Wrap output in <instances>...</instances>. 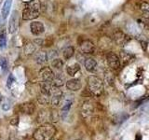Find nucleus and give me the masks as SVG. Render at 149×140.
<instances>
[{
    "instance_id": "f257e3e1",
    "label": "nucleus",
    "mask_w": 149,
    "mask_h": 140,
    "mask_svg": "<svg viewBox=\"0 0 149 140\" xmlns=\"http://www.w3.org/2000/svg\"><path fill=\"white\" fill-rule=\"evenodd\" d=\"M41 11L40 0H31L22 10V19L24 21H33L38 18Z\"/></svg>"
},
{
    "instance_id": "f03ea898",
    "label": "nucleus",
    "mask_w": 149,
    "mask_h": 140,
    "mask_svg": "<svg viewBox=\"0 0 149 140\" xmlns=\"http://www.w3.org/2000/svg\"><path fill=\"white\" fill-rule=\"evenodd\" d=\"M56 134V128L52 124L46 123L37 128L34 133L36 140H51Z\"/></svg>"
},
{
    "instance_id": "7ed1b4c3",
    "label": "nucleus",
    "mask_w": 149,
    "mask_h": 140,
    "mask_svg": "<svg viewBox=\"0 0 149 140\" xmlns=\"http://www.w3.org/2000/svg\"><path fill=\"white\" fill-rule=\"evenodd\" d=\"M88 86L90 91L93 95L100 96L104 92V82L96 76H91L88 79Z\"/></svg>"
},
{
    "instance_id": "20e7f679",
    "label": "nucleus",
    "mask_w": 149,
    "mask_h": 140,
    "mask_svg": "<svg viewBox=\"0 0 149 140\" xmlns=\"http://www.w3.org/2000/svg\"><path fill=\"white\" fill-rule=\"evenodd\" d=\"M113 39L116 42V45L125 46L130 41L132 37H130L129 35L126 34V33H124L123 31L116 29L113 32Z\"/></svg>"
},
{
    "instance_id": "39448f33",
    "label": "nucleus",
    "mask_w": 149,
    "mask_h": 140,
    "mask_svg": "<svg viewBox=\"0 0 149 140\" xmlns=\"http://www.w3.org/2000/svg\"><path fill=\"white\" fill-rule=\"evenodd\" d=\"M18 29H19V12L17 10H13L8 21V33L13 35L18 31Z\"/></svg>"
},
{
    "instance_id": "423d86ee",
    "label": "nucleus",
    "mask_w": 149,
    "mask_h": 140,
    "mask_svg": "<svg viewBox=\"0 0 149 140\" xmlns=\"http://www.w3.org/2000/svg\"><path fill=\"white\" fill-rule=\"evenodd\" d=\"M63 106L62 108H61V114H62L63 118H64L65 116L68 114V112L70 111V108L73 105V101H74V96L71 94H65L63 95Z\"/></svg>"
},
{
    "instance_id": "0eeeda50",
    "label": "nucleus",
    "mask_w": 149,
    "mask_h": 140,
    "mask_svg": "<svg viewBox=\"0 0 149 140\" xmlns=\"http://www.w3.org/2000/svg\"><path fill=\"white\" fill-rule=\"evenodd\" d=\"M63 92L60 90L59 87L57 86H52L50 91V101L51 104H52L54 106H57L58 105H60L61 101L63 99Z\"/></svg>"
},
{
    "instance_id": "6e6552de",
    "label": "nucleus",
    "mask_w": 149,
    "mask_h": 140,
    "mask_svg": "<svg viewBox=\"0 0 149 140\" xmlns=\"http://www.w3.org/2000/svg\"><path fill=\"white\" fill-rule=\"evenodd\" d=\"M39 76L42 79V81L44 82H50L53 83L54 79V73L52 71V69L49 66H44L40 69L39 71Z\"/></svg>"
},
{
    "instance_id": "1a4fd4ad",
    "label": "nucleus",
    "mask_w": 149,
    "mask_h": 140,
    "mask_svg": "<svg viewBox=\"0 0 149 140\" xmlns=\"http://www.w3.org/2000/svg\"><path fill=\"white\" fill-rule=\"evenodd\" d=\"M106 61H107V64H108V66L112 69H114V70L118 69L121 65L120 58L114 52H109L108 54H107Z\"/></svg>"
},
{
    "instance_id": "9d476101",
    "label": "nucleus",
    "mask_w": 149,
    "mask_h": 140,
    "mask_svg": "<svg viewBox=\"0 0 149 140\" xmlns=\"http://www.w3.org/2000/svg\"><path fill=\"white\" fill-rule=\"evenodd\" d=\"M30 30L31 33L36 36H39L45 32V25L42 22L39 21H33L30 23Z\"/></svg>"
},
{
    "instance_id": "9b49d317",
    "label": "nucleus",
    "mask_w": 149,
    "mask_h": 140,
    "mask_svg": "<svg viewBox=\"0 0 149 140\" xmlns=\"http://www.w3.org/2000/svg\"><path fill=\"white\" fill-rule=\"evenodd\" d=\"M82 116L85 118L86 120L88 119H91L93 114H94V106H93L92 103L90 101H86L83 104L82 106V110H81Z\"/></svg>"
},
{
    "instance_id": "f8f14e48",
    "label": "nucleus",
    "mask_w": 149,
    "mask_h": 140,
    "mask_svg": "<svg viewBox=\"0 0 149 140\" xmlns=\"http://www.w3.org/2000/svg\"><path fill=\"white\" fill-rule=\"evenodd\" d=\"M80 50L84 54H93L95 52V46L92 41L85 40L80 45Z\"/></svg>"
},
{
    "instance_id": "ddd939ff",
    "label": "nucleus",
    "mask_w": 149,
    "mask_h": 140,
    "mask_svg": "<svg viewBox=\"0 0 149 140\" xmlns=\"http://www.w3.org/2000/svg\"><path fill=\"white\" fill-rule=\"evenodd\" d=\"M48 60H49V55L46 50H39V51H37L35 55L36 63L40 65L45 64L47 62H48Z\"/></svg>"
},
{
    "instance_id": "4468645a",
    "label": "nucleus",
    "mask_w": 149,
    "mask_h": 140,
    "mask_svg": "<svg viewBox=\"0 0 149 140\" xmlns=\"http://www.w3.org/2000/svg\"><path fill=\"white\" fill-rule=\"evenodd\" d=\"M66 87L72 92H77L81 89V80L79 78H72L66 82Z\"/></svg>"
},
{
    "instance_id": "2eb2a0df",
    "label": "nucleus",
    "mask_w": 149,
    "mask_h": 140,
    "mask_svg": "<svg viewBox=\"0 0 149 140\" xmlns=\"http://www.w3.org/2000/svg\"><path fill=\"white\" fill-rule=\"evenodd\" d=\"M12 1L13 0H5L4 1L1 8V17L3 20H6L8 16L9 15V12H10L11 6H12Z\"/></svg>"
},
{
    "instance_id": "dca6fc26",
    "label": "nucleus",
    "mask_w": 149,
    "mask_h": 140,
    "mask_svg": "<svg viewBox=\"0 0 149 140\" xmlns=\"http://www.w3.org/2000/svg\"><path fill=\"white\" fill-rule=\"evenodd\" d=\"M84 65H85V68L87 71L94 72L97 67V62L95 59L90 57V58L85 59V61H84Z\"/></svg>"
},
{
    "instance_id": "f3484780",
    "label": "nucleus",
    "mask_w": 149,
    "mask_h": 140,
    "mask_svg": "<svg viewBox=\"0 0 149 140\" xmlns=\"http://www.w3.org/2000/svg\"><path fill=\"white\" fill-rule=\"evenodd\" d=\"M79 70H80V64H74L72 65H68L66 67V72L71 77H74Z\"/></svg>"
},
{
    "instance_id": "a211bd4d",
    "label": "nucleus",
    "mask_w": 149,
    "mask_h": 140,
    "mask_svg": "<svg viewBox=\"0 0 149 140\" xmlns=\"http://www.w3.org/2000/svg\"><path fill=\"white\" fill-rule=\"evenodd\" d=\"M139 8L141 12L143 14V16L146 19H149V2L146 1L141 2L139 5Z\"/></svg>"
},
{
    "instance_id": "6ab92c4d",
    "label": "nucleus",
    "mask_w": 149,
    "mask_h": 140,
    "mask_svg": "<svg viewBox=\"0 0 149 140\" xmlns=\"http://www.w3.org/2000/svg\"><path fill=\"white\" fill-rule=\"evenodd\" d=\"M74 54V48L73 46H68L66 47L64 50H63V58L64 60H69L71 59Z\"/></svg>"
},
{
    "instance_id": "aec40b11",
    "label": "nucleus",
    "mask_w": 149,
    "mask_h": 140,
    "mask_svg": "<svg viewBox=\"0 0 149 140\" xmlns=\"http://www.w3.org/2000/svg\"><path fill=\"white\" fill-rule=\"evenodd\" d=\"M35 109L36 107L32 103H25V104H22V111L25 114H33Z\"/></svg>"
},
{
    "instance_id": "412c9836",
    "label": "nucleus",
    "mask_w": 149,
    "mask_h": 140,
    "mask_svg": "<svg viewBox=\"0 0 149 140\" xmlns=\"http://www.w3.org/2000/svg\"><path fill=\"white\" fill-rule=\"evenodd\" d=\"M64 80H65V78H64V76H63V75L62 73H59V74L54 75L53 83H54V85H55V86L60 87V86L63 85Z\"/></svg>"
},
{
    "instance_id": "4be33fe9",
    "label": "nucleus",
    "mask_w": 149,
    "mask_h": 140,
    "mask_svg": "<svg viewBox=\"0 0 149 140\" xmlns=\"http://www.w3.org/2000/svg\"><path fill=\"white\" fill-rule=\"evenodd\" d=\"M63 65H64L63 61L60 58H53L52 61H51V66L57 70H61L63 67Z\"/></svg>"
},
{
    "instance_id": "5701e85b",
    "label": "nucleus",
    "mask_w": 149,
    "mask_h": 140,
    "mask_svg": "<svg viewBox=\"0 0 149 140\" xmlns=\"http://www.w3.org/2000/svg\"><path fill=\"white\" fill-rule=\"evenodd\" d=\"M36 50V44L35 43H32V42H29V43H27L24 47V52L25 54L27 55H30L32 53H34Z\"/></svg>"
},
{
    "instance_id": "b1692460",
    "label": "nucleus",
    "mask_w": 149,
    "mask_h": 140,
    "mask_svg": "<svg viewBox=\"0 0 149 140\" xmlns=\"http://www.w3.org/2000/svg\"><path fill=\"white\" fill-rule=\"evenodd\" d=\"M128 29L132 36H138L140 35V28L138 27V25L134 24V23H130V25H128Z\"/></svg>"
},
{
    "instance_id": "393cba45",
    "label": "nucleus",
    "mask_w": 149,
    "mask_h": 140,
    "mask_svg": "<svg viewBox=\"0 0 149 140\" xmlns=\"http://www.w3.org/2000/svg\"><path fill=\"white\" fill-rule=\"evenodd\" d=\"M7 45V35L6 32L2 31L0 33V49L5 48Z\"/></svg>"
},
{
    "instance_id": "a878e982",
    "label": "nucleus",
    "mask_w": 149,
    "mask_h": 140,
    "mask_svg": "<svg viewBox=\"0 0 149 140\" xmlns=\"http://www.w3.org/2000/svg\"><path fill=\"white\" fill-rule=\"evenodd\" d=\"M49 99H50V95H48V94H44V93H41L38 97V101L39 103L43 105H46V104H49Z\"/></svg>"
},
{
    "instance_id": "bb28decb",
    "label": "nucleus",
    "mask_w": 149,
    "mask_h": 140,
    "mask_svg": "<svg viewBox=\"0 0 149 140\" xmlns=\"http://www.w3.org/2000/svg\"><path fill=\"white\" fill-rule=\"evenodd\" d=\"M121 56H122V60L124 61V62L126 63V62H130V60L132 59V55L130 54L129 51H124V50H122L121 51Z\"/></svg>"
},
{
    "instance_id": "cd10ccee",
    "label": "nucleus",
    "mask_w": 149,
    "mask_h": 140,
    "mask_svg": "<svg viewBox=\"0 0 149 140\" xmlns=\"http://www.w3.org/2000/svg\"><path fill=\"white\" fill-rule=\"evenodd\" d=\"M14 82H15V77H14L12 74H10V75H9V76H8V80H7V86H8V88H11V87L13 86Z\"/></svg>"
},
{
    "instance_id": "c85d7f7f",
    "label": "nucleus",
    "mask_w": 149,
    "mask_h": 140,
    "mask_svg": "<svg viewBox=\"0 0 149 140\" xmlns=\"http://www.w3.org/2000/svg\"><path fill=\"white\" fill-rule=\"evenodd\" d=\"M0 65H1V68L4 71V70H7L8 67V62L6 58H1L0 59Z\"/></svg>"
},
{
    "instance_id": "c756f323",
    "label": "nucleus",
    "mask_w": 149,
    "mask_h": 140,
    "mask_svg": "<svg viewBox=\"0 0 149 140\" xmlns=\"http://www.w3.org/2000/svg\"><path fill=\"white\" fill-rule=\"evenodd\" d=\"M9 108H10V105H9V102L8 100H5L2 103V109L5 111H8Z\"/></svg>"
},
{
    "instance_id": "7c9ffc66",
    "label": "nucleus",
    "mask_w": 149,
    "mask_h": 140,
    "mask_svg": "<svg viewBox=\"0 0 149 140\" xmlns=\"http://www.w3.org/2000/svg\"><path fill=\"white\" fill-rule=\"evenodd\" d=\"M19 123V118H18V116H15V117H13V118H11L10 120V124L13 125V126H17Z\"/></svg>"
},
{
    "instance_id": "2f4dec72",
    "label": "nucleus",
    "mask_w": 149,
    "mask_h": 140,
    "mask_svg": "<svg viewBox=\"0 0 149 140\" xmlns=\"http://www.w3.org/2000/svg\"><path fill=\"white\" fill-rule=\"evenodd\" d=\"M135 140H143L142 135L140 134H136V136H135Z\"/></svg>"
},
{
    "instance_id": "473e14b6",
    "label": "nucleus",
    "mask_w": 149,
    "mask_h": 140,
    "mask_svg": "<svg viewBox=\"0 0 149 140\" xmlns=\"http://www.w3.org/2000/svg\"><path fill=\"white\" fill-rule=\"evenodd\" d=\"M3 2V0H0V5H1V3Z\"/></svg>"
}]
</instances>
